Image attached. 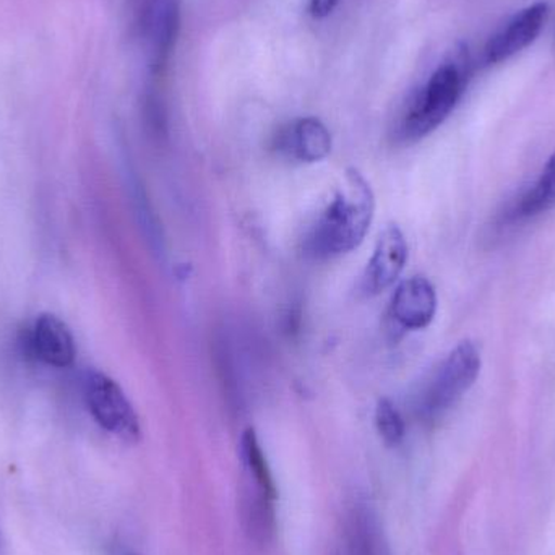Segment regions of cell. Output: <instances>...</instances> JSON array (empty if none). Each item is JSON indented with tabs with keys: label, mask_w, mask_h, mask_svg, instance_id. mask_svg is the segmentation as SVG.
Segmentation results:
<instances>
[{
	"label": "cell",
	"mask_w": 555,
	"mask_h": 555,
	"mask_svg": "<svg viewBox=\"0 0 555 555\" xmlns=\"http://www.w3.org/2000/svg\"><path fill=\"white\" fill-rule=\"evenodd\" d=\"M338 2L339 0H310V15L315 16V18L328 16L335 10V7L338 5Z\"/></svg>",
	"instance_id": "15"
},
{
	"label": "cell",
	"mask_w": 555,
	"mask_h": 555,
	"mask_svg": "<svg viewBox=\"0 0 555 555\" xmlns=\"http://www.w3.org/2000/svg\"><path fill=\"white\" fill-rule=\"evenodd\" d=\"M375 424L385 446H400L404 437V421L390 400H380L375 410Z\"/></svg>",
	"instance_id": "14"
},
{
	"label": "cell",
	"mask_w": 555,
	"mask_h": 555,
	"mask_svg": "<svg viewBox=\"0 0 555 555\" xmlns=\"http://www.w3.org/2000/svg\"><path fill=\"white\" fill-rule=\"evenodd\" d=\"M178 29L179 10L176 0H150L143 20V31L153 70H162L168 61Z\"/></svg>",
	"instance_id": "9"
},
{
	"label": "cell",
	"mask_w": 555,
	"mask_h": 555,
	"mask_svg": "<svg viewBox=\"0 0 555 555\" xmlns=\"http://www.w3.org/2000/svg\"><path fill=\"white\" fill-rule=\"evenodd\" d=\"M408 260V244L400 228L388 227L378 237L374 254L361 278L365 296H377L400 278Z\"/></svg>",
	"instance_id": "5"
},
{
	"label": "cell",
	"mask_w": 555,
	"mask_h": 555,
	"mask_svg": "<svg viewBox=\"0 0 555 555\" xmlns=\"http://www.w3.org/2000/svg\"><path fill=\"white\" fill-rule=\"evenodd\" d=\"M85 400L98 424L126 442H139L142 436L139 416L120 385L101 372L88 375Z\"/></svg>",
	"instance_id": "4"
},
{
	"label": "cell",
	"mask_w": 555,
	"mask_h": 555,
	"mask_svg": "<svg viewBox=\"0 0 555 555\" xmlns=\"http://www.w3.org/2000/svg\"><path fill=\"white\" fill-rule=\"evenodd\" d=\"M346 541L348 555H387L374 520L365 512L352 515Z\"/></svg>",
	"instance_id": "12"
},
{
	"label": "cell",
	"mask_w": 555,
	"mask_h": 555,
	"mask_svg": "<svg viewBox=\"0 0 555 555\" xmlns=\"http://www.w3.org/2000/svg\"><path fill=\"white\" fill-rule=\"evenodd\" d=\"M273 149L289 162H322L332 152V135L315 117H304L278 130Z\"/></svg>",
	"instance_id": "6"
},
{
	"label": "cell",
	"mask_w": 555,
	"mask_h": 555,
	"mask_svg": "<svg viewBox=\"0 0 555 555\" xmlns=\"http://www.w3.org/2000/svg\"><path fill=\"white\" fill-rule=\"evenodd\" d=\"M465 85V65L459 59L440 65L408 104L401 120L403 139L420 140L434 132L455 109Z\"/></svg>",
	"instance_id": "2"
},
{
	"label": "cell",
	"mask_w": 555,
	"mask_h": 555,
	"mask_svg": "<svg viewBox=\"0 0 555 555\" xmlns=\"http://www.w3.org/2000/svg\"><path fill=\"white\" fill-rule=\"evenodd\" d=\"M481 372V352L473 341H463L443 359L420 397V414L436 420L449 411L475 384Z\"/></svg>",
	"instance_id": "3"
},
{
	"label": "cell",
	"mask_w": 555,
	"mask_h": 555,
	"mask_svg": "<svg viewBox=\"0 0 555 555\" xmlns=\"http://www.w3.org/2000/svg\"><path fill=\"white\" fill-rule=\"evenodd\" d=\"M374 211L371 185L356 169H349L341 189L307 233L304 253L313 260H332L358 249L371 228Z\"/></svg>",
	"instance_id": "1"
},
{
	"label": "cell",
	"mask_w": 555,
	"mask_h": 555,
	"mask_svg": "<svg viewBox=\"0 0 555 555\" xmlns=\"http://www.w3.org/2000/svg\"><path fill=\"white\" fill-rule=\"evenodd\" d=\"M547 18V3L537 2L514 16L486 48L489 64H499L518 54L540 36Z\"/></svg>",
	"instance_id": "7"
},
{
	"label": "cell",
	"mask_w": 555,
	"mask_h": 555,
	"mask_svg": "<svg viewBox=\"0 0 555 555\" xmlns=\"http://www.w3.org/2000/svg\"><path fill=\"white\" fill-rule=\"evenodd\" d=\"M241 456H243L244 469H246L247 481L269 494L276 495V486L270 472L266 453L260 446L257 434L247 429L241 440Z\"/></svg>",
	"instance_id": "11"
},
{
	"label": "cell",
	"mask_w": 555,
	"mask_h": 555,
	"mask_svg": "<svg viewBox=\"0 0 555 555\" xmlns=\"http://www.w3.org/2000/svg\"><path fill=\"white\" fill-rule=\"evenodd\" d=\"M555 207V153L544 166L541 178L520 204V215L537 217Z\"/></svg>",
	"instance_id": "13"
},
{
	"label": "cell",
	"mask_w": 555,
	"mask_h": 555,
	"mask_svg": "<svg viewBox=\"0 0 555 555\" xmlns=\"http://www.w3.org/2000/svg\"><path fill=\"white\" fill-rule=\"evenodd\" d=\"M436 312V287L427 278H410V280L403 281L395 291L390 315L401 328H426L433 322Z\"/></svg>",
	"instance_id": "8"
},
{
	"label": "cell",
	"mask_w": 555,
	"mask_h": 555,
	"mask_svg": "<svg viewBox=\"0 0 555 555\" xmlns=\"http://www.w3.org/2000/svg\"><path fill=\"white\" fill-rule=\"evenodd\" d=\"M29 348L36 358L52 367H68L77 354L70 330L52 313H42L36 320L29 335Z\"/></svg>",
	"instance_id": "10"
}]
</instances>
